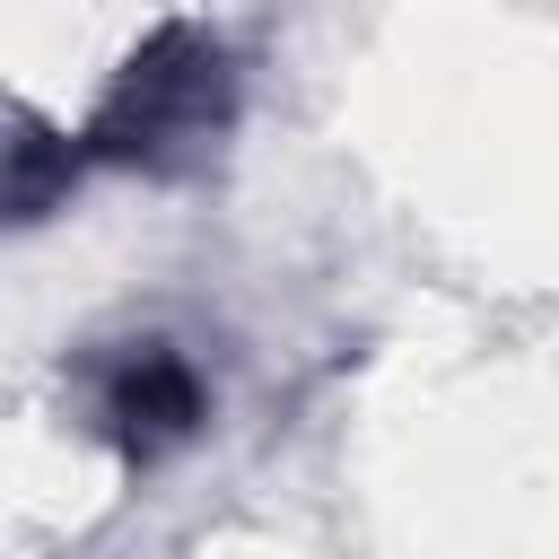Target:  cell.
Masks as SVG:
<instances>
[{"mask_svg": "<svg viewBox=\"0 0 559 559\" xmlns=\"http://www.w3.org/2000/svg\"><path fill=\"white\" fill-rule=\"evenodd\" d=\"M236 122V61L201 17H166L131 44V61L105 79L96 114L70 131V166H122V175H175Z\"/></svg>", "mask_w": 559, "mask_h": 559, "instance_id": "6da1fadb", "label": "cell"}, {"mask_svg": "<svg viewBox=\"0 0 559 559\" xmlns=\"http://www.w3.org/2000/svg\"><path fill=\"white\" fill-rule=\"evenodd\" d=\"M210 419V384L175 341H122L96 376H87V428L122 454V463H157L183 437H201Z\"/></svg>", "mask_w": 559, "mask_h": 559, "instance_id": "7a4b0ae2", "label": "cell"}]
</instances>
